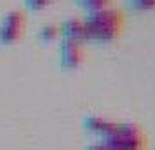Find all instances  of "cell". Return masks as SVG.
<instances>
[{
	"label": "cell",
	"instance_id": "5",
	"mask_svg": "<svg viewBox=\"0 0 155 150\" xmlns=\"http://www.w3.org/2000/svg\"><path fill=\"white\" fill-rule=\"evenodd\" d=\"M59 33H63L64 38H71V40H87V30H85V23L80 19H68L59 26Z\"/></svg>",
	"mask_w": 155,
	"mask_h": 150
},
{
	"label": "cell",
	"instance_id": "11",
	"mask_svg": "<svg viewBox=\"0 0 155 150\" xmlns=\"http://www.w3.org/2000/svg\"><path fill=\"white\" fill-rule=\"evenodd\" d=\"M153 150H155V148H153Z\"/></svg>",
	"mask_w": 155,
	"mask_h": 150
},
{
	"label": "cell",
	"instance_id": "10",
	"mask_svg": "<svg viewBox=\"0 0 155 150\" xmlns=\"http://www.w3.org/2000/svg\"><path fill=\"white\" fill-rule=\"evenodd\" d=\"M87 150H110L108 148V147H105V145H103V143H94V145H91V147H89V148Z\"/></svg>",
	"mask_w": 155,
	"mask_h": 150
},
{
	"label": "cell",
	"instance_id": "9",
	"mask_svg": "<svg viewBox=\"0 0 155 150\" xmlns=\"http://www.w3.org/2000/svg\"><path fill=\"white\" fill-rule=\"evenodd\" d=\"M26 4H28L31 9H40V7H44V5L51 4V0H26Z\"/></svg>",
	"mask_w": 155,
	"mask_h": 150
},
{
	"label": "cell",
	"instance_id": "2",
	"mask_svg": "<svg viewBox=\"0 0 155 150\" xmlns=\"http://www.w3.org/2000/svg\"><path fill=\"white\" fill-rule=\"evenodd\" d=\"M87 30V40H98V42H112L120 35L124 30V14L119 9H99L84 19Z\"/></svg>",
	"mask_w": 155,
	"mask_h": 150
},
{
	"label": "cell",
	"instance_id": "7",
	"mask_svg": "<svg viewBox=\"0 0 155 150\" xmlns=\"http://www.w3.org/2000/svg\"><path fill=\"white\" fill-rule=\"evenodd\" d=\"M108 2H110V0H78V4H80L82 7H85L89 12H94V11L108 7Z\"/></svg>",
	"mask_w": 155,
	"mask_h": 150
},
{
	"label": "cell",
	"instance_id": "6",
	"mask_svg": "<svg viewBox=\"0 0 155 150\" xmlns=\"http://www.w3.org/2000/svg\"><path fill=\"white\" fill-rule=\"evenodd\" d=\"M127 5L133 11H152L155 9V0H127Z\"/></svg>",
	"mask_w": 155,
	"mask_h": 150
},
{
	"label": "cell",
	"instance_id": "1",
	"mask_svg": "<svg viewBox=\"0 0 155 150\" xmlns=\"http://www.w3.org/2000/svg\"><path fill=\"white\" fill-rule=\"evenodd\" d=\"M85 129L99 138L110 150H145L147 135L145 131L133 122H115L98 115L85 119Z\"/></svg>",
	"mask_w": 155,
	"mask_h": 150
},
{
	"label": "cell",
	"instance_id": "8",
	"mask_svg": "<svg viewBox=\"0 0 155 150\" xmlns=\"http://www.w3.org/2000/svg\"><path fill=\"white\" fill-rule=\"evenodd\" d=\"M58 35H59V28H58V26H52V25L44 26L42 32H40V38H42L44 42H51V40H54Z\"/></svg>",
	"mask_w": 155,
	"mask_h": 150
},
{
	"label": "cell",
	"instance_id": "3",
	"mask_svg": "<svg viewBox=\"0 0 155 150\" xmlns=\"http://www.w3.org/2000/svg\"><path fill=\"white\" fill-rule=\"evenodd\" d=\"M84 59V49L82 42L64 38L61 44V63L64 68H77Z\"/></svg>",
	"mask_w": 155,
	"mask_h": 150
},
{
	"label": "cell",
	"instance_id": "4",
	"mask_svg": "<svg viewBox=\"0 0 155 150\" xmlns=\"http://www.w3.org/2000/svg\"><path fill=\"white\" fill-rule=\"evenodd\" d=\"M23 28V14L21 12H9L4 21L0 23V42L9 44L16 40Z\"/></svg>",
	"mask_w": 155,
	"mask_h": 150
}]
</instances>
